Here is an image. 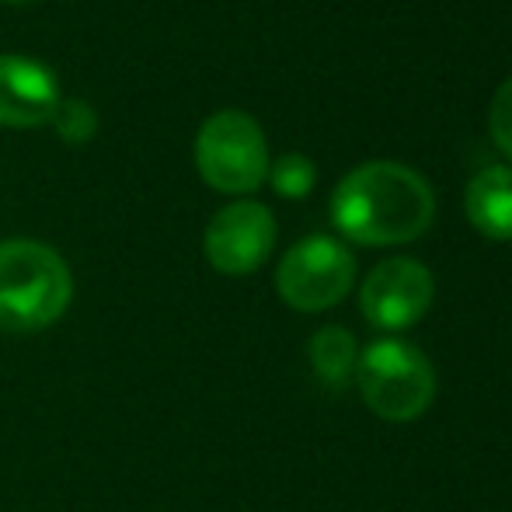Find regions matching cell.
Instances as JSON below:
<instances>
[{
    "label": "cell",
    "mask_w": 512,
    "mask_h": 512,
    "mask_svg": "<svg viewBox=\"0 0 512 512\" xmlns=\"http://www.w3.org/2000/svg\"><path fill=\"white\" fill-rule=\"evenodd\" d=\"M488 129H492L495 147L512 161V77L495 91L492 98V112H488Z\"/></svg>",
    "instance_id": "cell-13"
},
{
    "label": "cell",
    "mask_w": 512,
    "mask_h": 512,
    "mask_svg": "<svg viewBox=\"0 0 512 512\" xmlns=\"http://www.w3.org/2000/svg\"><path fill=\"white\" fill-rule=\"evenodd\" d=\"M467 220L488 241H512V168H481L467 185Z\"/></svg>",
    "instance_id": "cell-9"
},
{
    "label": "cell",
    "mask_w": 512,
    "mask_h": 512,
    "mask_svg": "<svg viewBox=\"0 0 512 512\" xmlns=\"http://www.w3.org/2000/svg\"><path fill=\"white\" fill-rule=\"evenodd\" d=\"M356 283V258L335 237H304L283 255L276 269V290L286 307L317 314L342 304Z\"/></svg>",
    "instance_id": "cell-5"
},
{
    "label": "cell",
    "mask_w": 512,
    "mask_h": 512,
    "mask_svg": "<svg viewBox=\"0 0 512 512\" xmlns=\"http://www.w3.org/2000/svg\"><path fill=\"white\" fill-rule=\"evenodd\" d=\"M196 168L216 192H255L269 178V143L262 126L237 108L209 115L196 136Z\"/></svg>",
    "instance_id": "cell-4"
},
{
    "label": "cell",
    "mask_w": 512,
    "mask_h": 512,
    "mask_svg": "<svg viewBox=\"0 0 512 512\" xmlns=\"http://www.w3.org/2000/svg\"><path fill=\"white\" fill-rule=\"evenodd\" d=\"M74 276L60 251L42 241L14 237L0 244V331L32 335L67 314Z\"/></svg>",
    "instance_id": "cell-2"
},
{
    "label": "cell",
    "mask_w": 512,
    "mask_h": 512,
    "mask_svg": "<svg viewBox=\"0 0 512 512\" xmlns=\"http://www.w3.org/2000/svg\"><path fill=\"white\" fill-rule=\"evenodd\" d=\"M206 258L223 276H248L276 248V216L262 203H230L209 220L203 237Z\"/></svg>",
    "instance_id": "cell-7"
},
{
    "label": "cell",
    "mask_w": 512,
    "mask_h": 512,
    "mask_svg": "<svg viewBox=\"0 0 512 512\" xmlns=\"http://www.w3.org/2000/svg\"><path fill=\"white\" fill-rule=\"evenodd\" d=\"M436 216V196L415 168L370 161L349 171L331 196V223L366 248H391L422 237Z\"/></svg>",
    "instance_id": "cell-1"
},
{
    "label": "cell",
    "mask_w": 512,
    "mask_h": 512,
    "mask_svg": "<svg viewBox=\"0 0 512 512\" xmlns=\"http://www.w3.org/2000/svg\"><path fill=\"white\" fill-rule=\"evenodd\" d=\"M307 359L314 366V377L321 380L331 391H342L352 377H356L359 366V349L352 331L338 328V324H328V328L314 331L307 345Z\"/></svg>",
    "instance_id": "cell-10"
},
{
    "label": "cell",
    "mask_w": 512,
    "mask_h": 512,
    "mask_svg": "<svg viewBox=\"0 0 512 512\" xmlns=\"http://www.w3.org/2000/svg\"><path fill=\"white\" fill-rule=\"evenodd\" d=\"M14 4H21V0H14Z\"/></svg>",
    "instance_id": "cell-14"
},
{
    "label": "cell",
    "mask_w": 512,
    "mask_h": 512,
    "mask_svg": "<svg viewBox=\"0 0 512 512\" xmlns=\"http://www.w3.org/2000/svg\"><path fill=\"white\" fill-rule=\"evenodd\" d=\"M53 122H56V129H60L63 140H70V143L91 140V136H95V129H98L95 108H91L88 102H77V98H70V102H60V108H56V115H53Z\"/></svg>",
    "instance_id": "cell-12"
},
{
    "label": "cell",
    "mask_w": 512,
    "mask_h": 512,
    "mask_svg": "<svg viewBox=\"0 0 512 512\" xmlns=\"http://www.w3.org/2000/svg\"><path fill=\"white\" fill-rule=\"evenodd\" d=\"M432 297H436V283L422 262L387 258L366 276L363 290H359V307L373 328L401 331L429 314Z\"/></svg>",
    "instance_id": "cell-6"
},
{
    "label": "cell",
    "mask_w": 512,
    "mask_h": 512,
    "mask_svg": "<svg viewBox=\"0 0 512 512\" xmlns=\"http://www.w3.org/2000/svg\"><path fill=\"white\" fill-rule=\"evenodd\" d=\"M269 178H272V189H276L283 199H304V196H310V189H314L317 171H314V164H310V157L283 154L269 168Z\"/></svg>",
    "instance_id": "cell-11"
},
{
    "label": "cell",
    "mask_w": 512,
    "mask_h": 512,
    "mask_svg": "<svg viewBox=\"0 0 512 512\" xmlns=\"http://www.w3.org/2000/svg\"><path fill=\"white\" fill-rule=\"evenodd\" d=\"M356 384L366 408L384 422H415L436 398V370L422 349L401 338H380L359 356Z\"/></svg>",
    "instance_id": "cell-3"
},
{
    "label": "cell",
    "mask_w": 512,
    "mask_h": 512,
    "mask_svg": "<svg viewBox=\"0 0 512 512\" xmlns=\"http://www.w3.org/2000/svg\"><path fill=\"white\" fill-rule=\"evenodd\" d=\"M60 102L53 70L28 56L0 53V126L28 129L53 122Z\"/></svg>",
    "instance_id": "cell-8"
}]
</instances>
